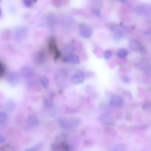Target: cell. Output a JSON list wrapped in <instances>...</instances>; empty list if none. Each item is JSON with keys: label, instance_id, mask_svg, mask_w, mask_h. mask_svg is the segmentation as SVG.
<instances>
[{"label": "cell", "instance_id": "obj_19", "mask_svg": "<svg viewBox=\"0 0 151 151\" xmlns=\"http://www.w3.org/2000/svg\"><path fill=\"white\" fill-rule=\"evenodd\" d=\"M42 148V144H38L30 148H28L24 151H39Z\"/></svg>", "mask_w": 151, "mask_h": 151}, {"label": "cell", "instance_id": "obj_26", "mask_svg": "<svg viewBox=\"0 0 151 151\" xmlns=\"http://www.w3.org/2000/svg\"><path fill=\"white\" fill-rule=\"evenodd\" d=\"M1 13H2V11H1V7H0V17H1Z\"/></svg>", "mask_w": 151, "mask_h": 151}, {"label": "cell", "instance_id": "obj_2", "mask_svg": "<svg viewBox=\"0 0 151 151\" xmlns=\"http://www.w3.org/2000/svg\"><path fill=\"white\" fill-rule=\"evenodd\" d=\"M28 34V28L24 26L17 27L14 30V37L18 41H23L25 39Z\"/></svg>", "mask_w": 151, "mask_h": 151}, {"label": "cell", "instance_id": "obj_5", "mask_svg": "<svg viewBox=\"0 0 151 151\" xmlns=\"http://www.w3.org/2000/svg\"><path fill=\"white\" fill-rule=\"evenodd\" d=\"M85 80V74L82 71L75 73L70 79V82L74 84H79L83 83Z\"/></svg>", "mask_w": 151, "mask_h": 151}, {"label": "cell", "instance_id": "obj_14", "mask_svg": "<svg viewBox=\"0 0 151 151\" xmlns=\"http://www.w3.org/2000/svg\"><path fill=\"white\" fill-rule=\"evenodd\" d=\"M128 55V51L125 49H120L117 53V56L119 59H124Z\"/></svg>", "mask_w": 151, "mask_h": 151}, {"label": "cell", "instance_id": "obj_10", "mask_svg": "<svg viewBox=\"0 0 151 151\" xmlns=\"http://www.w3.org/2000/svg\"><path fill=\"white\" fill-rule=\"evenodd\" d=\"M99 120L103 124L108 125H115V120L109 114H103L99 117Z\"/></svg>", "mask_w": 151, "mask_h": 151}, {"label": "cell", "instance_id": "obj_8", "mask_svg": "<svg viewBox=\"0 0 151 151\" xmlns=\"http://www.w3.org/2000/svg\"><path fill=\"white\" fill-rule=\"evenodd\" d=\"M110 104V105L112 106L120 108L124 105V99H123L120 96L114 95L111 98Z\"/></svg>", "mask_w": 151, "mask_h": 151}, {"label": "cell", "instance_id": "obj_9", "mask_svg": "<svg viewBox=\"0 0 151 151\" xmlns=\"http://www.w3.org/2000/svg\"><path fill=\"white\" fill-rule=\"evenodd\" d=\"M33 73V69L28 65H25L20 70V75L23 78L28 79L32 76Z\"/></svg>", "mask_w": 151, "mask_h": 151}, {"label": "cell", "instance_id": "obj_1", "mask_svg": "<svg viewBox=\"0 0 151 151\" xmlns=\"http://www.w3.org/2000/svg\"><path fill=\"white\" fill-rule=\"evenodd\" d=\"M60 126L64 129H71L78 127L80 124V119L78 118H70L69 119L61 118L59 120Z\"/></svg>", "mask_w": 151, "mask_h": 151}, {"label": "cell", "instance_id": "obj_15", "mask_svg": "<svg viewBox=\"0 0 151 151\" xmlns=\"http://www.w3.org/2000/svg\"><path fill=\"white\" fill-rule=\"evenodd\" d=\"M40 82L41 84L42 85V86L43 87L44 89H47L49 86V79L47 78L46 76H43L40 79Z\"/></svg>", "mask_w": 151, "mask_h": 151}, {"label": "cell", "instance_id": "obj_7", "mask_svg": "<svg viewBox=\"0 0 151 151\" xmlns=\"http://www.w3.org/2000/svg\"><path fill=\"white\" fill-rule=\"evenodd\" d=\"M136 13L142 16H149L150 14V8L149 5L140 4L136 8Z\"/></svg>", "mask_w": 151, "mask_h": 151}, {"label": "cell", "instance_id": "obj_12", "mask_svg": "<svg viewBox=\"0 0 151 151\" xmlns=\"http://www.w3.org/2000/svg\"><path fill=\"white\" fill-rule=\"evenodd\" d=\"M27 123L31 126H35L39 124V119L34 115H31L27 117Z\"/></svg>", "mask_w": 151, "mask_h": 151}, {"label": "cell", "instance_id": "obj_17", "mask_svg": "<svg viewBox=\"0 0 151 151\" xmlns=\"http://www.w3.org/2000/svg\"><path fill=\"white\" fill-rule=\"evenodd\" d=\"M7 119V115L5 112H0V125H3Z\"/></svg>", "mask_w": 151, "mask_h": 151}, {"label": "cell", "instance_id": "obj_25", "mask_svg": "<svg viewBox=\"0 0 151 151\" xmlns=\"http://www.w3.org/2000/svg\"><path fill=\"white\" fill-rule=\"evenodd\" d=\"M5 141V138L3 136H0V144L3 143Z\"/></svg>", "mask_w": 151, "mask_h": 151}, {"label": "cell", "instance_id": "obj_23", "mask_svg": "<svg viewBox=\"0 0 151 151\" xmlns=\"http://www.w3.org/2000/svg\"><path fill=\"white\" fill-rule=\"evenodd\" d=\"M39 57H37V59H39V61H41V62H42V61L44 60V57H45V54H44V53H43H43H39Z\"/></svg>", "mask_w": 151, "mask_h": 151}, {"label": "cell", "instance_id": "obj_20", "mask_svg": "<svg viewBox=\"0 0 151 151\" xmlns=\"http://www.w3.org/2000/svg\"><path fill=\"white\" fill-rule=\"evenodd\" d=\"M114 34H115V36L117 37H124V31H123L121 29H120L119 28H117L116 30H115Z\"/></svg>", "mask_w": 151, "mask_h": 151}, {"label": "cell", "instance_id": "obj_16", "mask_svg": "<svg viewBox=\"0 0 151 151\" xmlns=\"http://www.w3.org/2000/svg\"><path fill=\"white\" fill-rule=\"evenodd\" d=\"M112 151H126V148L124 144H120L113 148Z\"/></svg>", "mask_w": 151, "mask_h": 151}, {"label": "cell", "instance_id": "obj_4", "mask_svg": "<svg viewBox=\"0 0 151 151\" xmlns=\"http://www.w3.org/2000/svg\"><path fill=\"white\" fill-rule=\"evenodd\" d=\"M93 30L92 28L86 24H81L80 25L79 29V33L80 35L84 38V39H89L93 35Z\"/></svg>", "mask_w": 151, "mask_h": 151}, {"label": "cell", "instance_id": "obj_13", "mask_svg": "<svg viewBox=\"0 0 151 151\" xmlns=\"http://www.w3.org/2000/svg\"><path fill=\"white\" fill-rule=\"evenodd\" d=\"M137 67L142 71H148L149 65L146 60H141L137 64Z\"/></svg>", "mask_w": 151, "mask_h": 151}, {"label": "cell", "instance_id": "obj_3", "mask_svg": "<svg viewBox=\"0 0 151 151\" xmlns=\"http://www.w3.org/2000/svg\"><path fill=\"white\" fill-rule=\"evenodd\" d=\"M7 80L11 86H16L20 83V79L19 74L16 71H11L8 74Z\"/></svg>", "mask_w": 151, "mask_h": 151}, {"label": "cell", "instance_id": "obj_21", "mask_svg": "<svg viewBox=\"0 0 151 151\" xmlns=\"http://www.w3.org/2000/svg\"><path fill=\"white\" fill-rule=\"evenodd\" d=\"M5 71V67L3 63L0 61V78L2 77Z\"/></svg>", "mask_w": 151, "mask_h": 151}, {"label": "cell", "instance_id": "obj_18", "mask_svg": "<svg viewBox=\"0 0 151 151\" xmlns=\"http://www.w3.org/2000/svg\"><path fill=\"white\" fill-rule=\"evenodd\" d=\"M112 55V52L110 50H106L103 52V57L106 60H108L110 58H111Z\"/></svg>", "mask_w": 151, "mask_h": 151}, {"label": "cell", "instance_id": "obj_11", "mask_svg": "<svg viewBox=\"0 0 151 151\" xmlns=\"http://www.w3.org/2000/svg\"><path fill=\"white\" fill-rule=\"evenodd\" d=\"M129 46L130 48L136 52H140L142 50V46L136 40L131 39L129 42Z\"/></svg>", "mask_w": 151, "mask_h": 151}, {"label": "cell", "instance_id": "obj_22", "mask_svg": "<svg viewBox=\"0 0 151 151\" xmlns=\"http://www.w3.org/2000/svg\"><path fill=\"white\" fill-rule=\"evenodd\" d=\"M23 3L25 7H30L33 5V4L34 3V1H31V0H25V1H23Z\"/></svg>", "mask_w": 151, "mask_h": 151}, {"label": "cell", "instance_id": "obj_24", "mask_svg": "<svg viewBox=\"0 0 151 151\" xmlns=\"http://www.w3.org/2000/svg\"><path fill=\"white\" fill-rule=\"evenodd\" d=\"M93 13H94V14L98 15V16L100 15V12H99V11L98 10V9H94V10L93 11Z\"/></svg>", "mask_w": 151, "mask_h": 151}, {"label": "cell", "instance_id": "obj_6", "mask_svg": "<svg viewBox=\"0 0 151 151\" xmlns=\"http://www.w3.org/2000/svg\"><path fill=\"white\" fill-rule=\"evenodd\" d=\"M63 62L71 64H78L80 63V60L77 55L69 54L65 56L63 59Z\"/></svg>", "mask_w": 151, "mask_h": 151}]
</instances>
